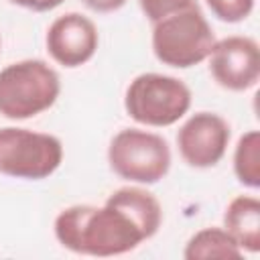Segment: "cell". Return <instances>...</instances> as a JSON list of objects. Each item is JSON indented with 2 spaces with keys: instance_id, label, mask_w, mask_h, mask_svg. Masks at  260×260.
Returning <instances> with one entry per match:
<instances>
[{
  "instance_id": "6da1fadb",
  "label": "cell",
  "mask_w": 260,
  "mask_h": 260,
  "mask_svg": "<svg viewBox=\"0 0 260 260\" xmlns=\"http://www.w3.org/2000/svg\"><path fill=\"white\" fill-rule=\"evenodd\" d=\"M57 242L85 256H120L138 248L146 236L144 232L116 205H71L55 217Z\"/></svg>"
},
{
  "instance_id": "7a4b0ae2",
  "label": "cell",
  "mask_w": 260,
  "mask_h": 260,
  "mask_svg": "<svg viewBox=\"0 0 260 260\" xmlns=\"http://www.w3.org/2000/svg\"><path fill=\"white\" fill-rule=\"evenodd\" d=\"M61 91L57 71L41 59H22L0 71V116L28 120L49 110Z\"/></svg>"
},
{
  "instance_id": "3957f363",
  "label": "cell",
  "mask_w": 260,
  "mask_h": 260,
  "mask_svg": "<svg viewBox=\"0 0 260 260\" xmlns=\"http://www.w3.org/2000/svg\"><path fill=\"white\" fill-rule=\"evenodd\" d=\"M150 43L154 57L162 65L189 69L209 57L215 37L199 4H195L154 22Z\"/></svg>"
},
{
  "instance_id": "277c9868",
  "label": "cell",
  "mask_w": 260,
  "mask_h": 260,
  "mask_svg": "<svg viewBox=\"0 0 260 260\" xmlns=\"http://www.w3.org/2000/svg\"><path fill=\"white\" fill-rule=\"evenodd\" d=\"M124 108L132 120L152 128L179 122L191 108V89L173 75L142 73L126 89Z\"/></svg>"
},
{
  "instance_id": "5b68a950",
  "label": "cell",
  "mask_w": 260,
  "mask_h": 260,
  "mask_svg": "<svg viewBox=\"0 0 260 260\" xmlns=\"http://www.w3.org/2000/svg\"><path fill=\"white\" fill-rule=\"evenodd\" d=\"M108 162L124 181L154 185L165 179L171 169V148L160 134L124 128L108 146Z\"/></svg>"
},
{
  "instance_id": "8992f818",
  "label": "cell",
  "mask_w": 260,
  "mask_h": 260,
  "mask_svg": "<svg viewBox=\"0 0 260 260\" xmlns=\"http://www.w3.org/2000/svg\"><path fill=\"white\" fill-rule=\"evenodd\" d=\"M63 160L57 136L28 128H0V173L14 179L41 181L51 177Z\"/></svg>"
},
{
  "instance_id": "52a82bcc",
  "label": "cell",
  "mask_w": 260,
  "mask_h": 260,
  "mask_svg": "<svg viewBox=\"0 0 260 260\" xmlns=\"http://www.w3.org/2000/svg\"><path fill=\"white\" fill-rule=\"evenodd\" d=\"M207 59L211 77L223 89L246 91L260 79V49L250 37L234 35L215 41Z\"/></svg>"
},
{
  "instance_id": "ba28073f",
  "label": "cell",
  "mask_w": 260,
  "mask_h": 260,
  "mask_svg": "<svg viewBox=\"0 0 260 260\" xmlns=\"http://www.w3.org/2000/svg\"><path fill=\"white\" fill-rule=\"evenodd\" d=\"M230 124L213 112L193 114L177 132L181 158L193 169L215 167L230 144Z\"/></svg>"
},
{
  "instance_id": "9c48e42d",
  "label": "cell",
  "mask_w": 260,
  "mask_h": 260,
  "mask_svg": "<svg viewBox=\"0 0 260 260\" xmlns=\"http://www.w3.org/2000/svg\"><path fill=\"white\" fill-rule=\"evenodd\" d=\"M45 43L55 63L75 69L95 55L100 35L91 18L79 12H67L51 22Z\"/></svg>"
},
{
  "instance_id": "30bf717a",
  "label": "cell",
  "mask_w": 260,
  "mask_h": 260,
  "mask_svg": "<svg viewBox=\"0 0 260 260\" xmlns=\"http://www.w3.org/2000/svg\"><path fill=\"white\" fill-rule=\"evenodd\" d=\"M223 230L242 252L256 254L260 250V201L252 195L234 197L223 213Z\"/></svg>"
},
{
  "instance_id": "8fae6325",
  "label": "cell",
  "mask_w": 260,
  "mask_h": 260,
  "mask_svg": "<svg viewBox=\"0 0 260 260\" xmlns=\"http://www.w3.org/2000/svg\"><path fill=\"white\" fill-rule=\"evenodd\" d=\"M106 201L122 209L144 232L146 240L158 232L162 221V207L150 191L142 187H120Z\"/></svg>"
},
{
  "instance_id": "7c38bea8",
  "label": "cell",
  "mask_w": 260,
  "mask_h": 260,
  "mask_svg": "<svg viewBox=\"0 0 260 260\" xmlns=\"http://www.w3.org/2000/svg\"><path fill=\"white\" fill-rule=\"evenodd\" d=\"M242 248L223 228H203L195 232L185 250V260H207V258H242Z\"/></svg>"
},
{
  "instance_id": "4fadbf2b",
  "label": "cell",
  "mask_w": 260,
  "mask_h": 260,
  "mask_svg": "<svg viewBox=\"0 0 260 260\" xmlns=\"http://www.w3.org/2000/svg\"><path fill=\"white\" fill-rule=\"evenodd\" d=\"M234 175L250 189L260 187V132L250 130L240 136L234 150Z\"/></svg>"
},
{
  "instance_id": "5bb4252c",
  "label": "cell",
  "mask_w": 260,
  "mask_h": 260,
  "mask_svg": "<svg viewBox=\"0 0 260 260\" xmlns=\"http://www.w3.org/2000/svg\"><path fill=\"white\" fill-rule=\"evenodd\" d=\"M211 14L221 22H242L254 10V0H205Z\"/></svg>"
},
{
  "instance_id": "9a60e30c",
  "label": "cell",
  "mask_w": 260,
  "mask_h": 260,
  "mask_svg": "<svg viewBox=\"0 0 260 260\" xmlns=\"http://www.w3.org/2000/svg\"><path fill=\"white\" fill-rule=\"evenodd\" d=\"M140 10L144 12V16L154 24L175 12H181L185 8L195 6V0H138Z\"/></svg>"
},
{
  "instance_id": "2e32d148",
  "label": "cell",
  "mask_w": 260,
  "mask_h": 260,
  "mask_svg": "<svg viewBox=\"0 0 260 260\" xmlns=\"http://www.w3.org/2000/svg\"><path fill=\"white\" fill-rule=\"evenodd\" d=\"M8 2L22 6L26 10H35V12H49L63 4V0H8Z\"/></svg>"
},
{
  "instance_id": "e0dca14e",
  "label": "cell",
  "mask_w": 260,
  "mask_h": 260,
  "mask_svg": "<svg viewBox=\"0 0 260 260\" xmlns=\"http://www.w3.org/2000/svg\"><path fill=\"white\" fill-rule=\"evenodd\" d=\"M89 10L100 12V14H108V12H116L120 10L128 0H81Z\"/></svg>"
}]
</instances>
